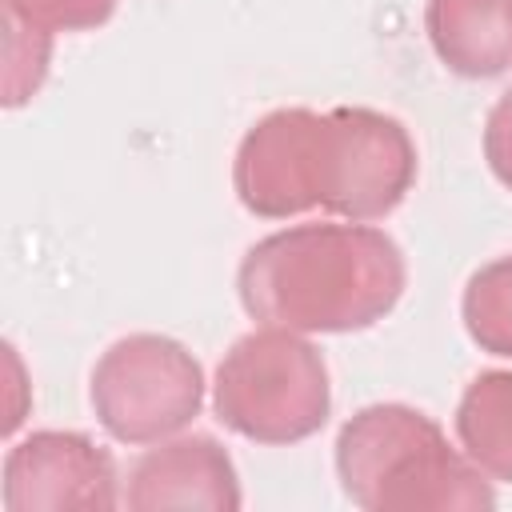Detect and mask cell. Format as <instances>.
I'll return each mask as SVG.
<instances>
[{"mask_svg":"<svg viewBox=\"0 0 512 512\" xmlns=\"http://www.w3.org/2000/svg\"><path fill=\"white\" fill-rule=\"evenodd\" d=\"M408 268L392 236L372 224H300L264 236L240 260V304L256 324L360 332L404 296Z\"/></svg>","mask_w":512,"mask_h":512,"instance_id":"obj_1","label":"cell"},{"mask_svg":"<svg viewBox=\"0 0 512 512\" xmlns=\"http://www.w3.org/2000/svg\"><path fill=\"white\" fill-rule=\"evenodd\" d=\"M216 416L244 440L296 444L324 428L332 408L324 356L288 328L260 324L216 368Z\"/></svg>","mask_w":512,"mask_h":512,"instance_id":"obj_3","label":"cell"},{"mask_svg":"<svg viewBox=\"0 0 512 512\" xmlns=\"http://www.w3.org/2000/svg\"><path fill=\"white\" fill-rule=\"evenodd\" d=\"M324 112L276 108L248 128L236 148L232 184L240 204L264 220H288L320 208Z\"/></svg>","mask_w":512,"mask_h":512,"instance_id":"obj_6","label":"cell"},{"mask_svg":"<svg viewBox=\"0 0 512 512\" xmlns=\"http://www.w3.org/2000/svg\"><path fill=\"white\" fill-rule=\"evenodd\" d=\"M112 452L84 432H32L4 456V508L8 512H64V508H116Z\"/></svg>","mask_w":512,"mask_h":512,"instance_id":"obj_7","label":"cell"},{"mask_svg":"<svg viewBox=\"0 0 512 512\" xmlns=\"http://www.w3.org/2000/svg\"><path fill=\"white\" fill-rule=\"evenodd\" d=\"M88 396L112 440L160 444L196 420L204 404V372L180 340L132 332L96 360Z\"/></svg>","mask_w":512,"mask_h":512,"instance_id":"obj_4","label":"cell"},{"mask_svg":"<svg viewBox=\"0 0 512 512\" xmlns=\"http://www.w3.org/2000/svg\"><path fill=\"white\" fill-rule=\"evenodd\" d=\"M336 476L364 512L492 508L488 476L448 444L440 424L408 404H368L336 436Z\"/></svg>","mask_w":512,"mask_h":512,"instance_id":"obj_2","label":"cell"},{"mask_svg":"<svg viewBox=\"0 0 512 512\" xmlns=\"http://www.w3.org/2000/svg\"><path fill=\"white\" fill-rule=\"evenodd\" d=\"M120 0H0V12L56 36V32H88L112 20Z\"/></svg>","mask_w":512,"mask_h":512,"instance_id":"obj_13","label":"cell"},{"mask_svg":"<svg viewBox=\"0 0 512 512\" xmlns=\"http://www.w3.org/2000/svg\"><path fill=\"white\" fill-rule=\"evenodd\" d=\"M484 160L504 188H512V88L492 104L484 120Z\"/></svg>","mask_w":512,"mask_h":512,"instance_id":"obj_14","label":"cell"},{"mask_svg":"<svg viewBox=\"0 0 512 512\" xmlns=\"http://www.w3.org/2000/svg\"><path fill=\"white\" fill-rule=\"evenodd\" d=\"M424 28L456 76L488 80L512 64V0H428Z\"/></svg>","mask_w":512,"mask_h":512,"instance_id":"obj_9","label":"cell"},{"mask_svg":"<svg viewBox=\"0 0 512 512\" xmlns=\"http://www.w3.org/2000/svg\"><path fill=\"white\" fill-rule=\"evenodd\" d=\"M416 180V144L396 116L372 108L324 112L320 208L344 220L388 216Z\"/></svg>","mask_w":512,"mask_h":512,"instance_id":"obj_5","label":"cell"},{"mask_svg":"<svg viewBox=\"0 0 512 512\" xmlns=\"http://www.w3.org/2000/svg\"><path fill=\"white\" fill-rule=\"evenodd\" d=\"M460 312L468 336L484 352L512 360V256H500L480 272H472Z\"/></svg>","mask_w":512,"mask_h":512,"instance_id":"obj_11","label":"cell"},{"mask_svg":"<svg viewBox=\"0 0 512 512\" xmlns=\"http://www.w3.org/2000/svg\"><path fill=\"white\" fill-rule=\"evenodd\" d=\"M464 456L488 476L512 484V372H480L456 404Z\"/></svg>","mask_w":512,"mask_h":512,"instance_id":"obj_10","label":"cell"},{"mask_svg":"<svg viewBox=\"0 0 512 512\" xmlns=\"http://www.w3.org/2000/svg\"><path fill=\"white\" fill-rule=\"evenodd\" d=\"M128 508H240V480L232 456L212 436H168L148 448L128 472Z\"/></svg>","mask_w":512,"mask_h":512,"instance_id":"obj_8","label":"cell"},{"mask_svg":"<svg viewBox=\"0 0 512 512\" xmlns=\"http://www.w3.org/2000/svg\"><path fill=\"white\" fill-rule=\"evenodd\" d=\"M52 64V36L4 12V108L28 104Z\"/></svg>","mask_w":512,"mask_h":512,"instance_id":"obj_12","label":"cell"}]
</instances>
